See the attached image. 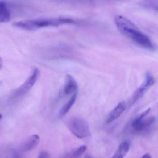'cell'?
<instances>
[{
    "label": "cell",
    "instance_id": "cell-1",
    "mask_svg": "<svg viewBox=\"0 0 158 158\" xmlns=\"http://www.w3.org/2000/svg\"><path fill=\"white\" fill-rule=\"evenodd\" d=\"M115 23L119 31L143 48L154 50L155 46L148 36L142 32L133 22L121 15H118L115 19Z\"/></svg>",
    "mask_w": 158,
    "mask_h": 158
},
{
    "label": "cell",
    "instance_id": "cell-2",
    "mask_svg": "<svg viewBox=\"0 0 158 158\" xmlns=\"http://www.w3.org/2000/svg\"><path fill=\"white\" fill-rule=\"evenodd\" d=\"M78 21L73 19L60 17L17 21L13 23L16 27L28 31H34L41 28L58 27L65 24H76Z\"/></svg>",
    "mask_w": 158,
    "mask_h": 158
},
{
    "label": "cell",
    "instance_id": "cell-3",
    "mask_svg": "<svg viewBox=\"0 0 158 158\" xmlns=\"http://www.w3.org/2000/svg\"><path fill=\"white\" fill-rule=\"evenodd\" d=\"M70 131L77 138L82 139L90 135V129L87 122L80 117H73L68 122Z\"/></svg>",
    "mask_w": 158,
    "mask_h": 158
},
{
    "label": "cell",
    "instance_id": "cell-4",
    "mask_svg": "<svg viewBox=\"0 0 158 158\" xmlns=\"http://www.w3.org/2000/svg\"><path fill=\"white\" fill-rule=\"evenodd\" d=\"M40 70L37 68H35L25 82L12 93L10 98L11 99H15L25 95L33 87L38 80Z\"/></svg>",
    "mask_w": 158,
    "mask_h": 158
},
{
    "label": "cell",
    "instance_id": "cell-5",
    "mask_svg": "<svg viewBox=\"0 0 158 158\" xmlns=\"http://www.w3.org/2000/svg\"><path fill=\"white\" fill-rule=\"evenodd\" d=\"M151 109L148 108L136 117L131 123V127L136 132L143 131L148 129L156 120L155 117L146 118L150 112Z\"/></svg>",
    "mask_w": 158,
    "mask_h": 158
},
{
    "label": "cell",
    "instance_id": "cell-6",
    "mask_svg": "<svg viewBox=\"0 0 158 158\" xmlns=\"http://www.w3.org/2000/svg\"><path fill=\"white\" fill-rule=\"evenodd\" d=\"M155 83V79L149 72L146 74L145 80L141 85V86L135 92L132 97L128 102V106H131L137 102L144 95L146 92L154 85Z\"/></svg>",
    "mask_w": 158,
    "mask_h": 158
},
{
    "label": "cell",
    "instance_id": "cell-7",
    "mask_svg": "<svg viewBox=\"0 0 158 158\" xmlns=\"http://www.w3.org/2000/svg\"><path fill=\"white\" fill-rule=\"evenodd\" d=\"M78 84L75 78L70 75L66 76L65 82L63 88V94L69 95L77 92Z\"/></svg>",
    "mask_w": 158,
    "mask_h": 158
},
{
    "label": "cell",
    "instance_id": "cell-8",
    "mask_svg": "<svg viewBox=\"0 0 158 158\" xmlns=\"http://www.w3.org/2000/svg\"><path fill=\"white\" fill-rule=\"evenodd\" d=\"M126 108V104L124 101L120 102L117 106L110 111L107 118L106 122L107 123H110L112 122L117 120L120 117L121 114L125 110Z\"/></svg>",
    "mask_w": 158,
    "mask_h": 158
},
{
    "label": "cell",
    "instance_id": "cell-9",
    "mask_svg": "<svg viewBox=\"0 0 158 158\" xmlns=\"http://www.w3.org/2000/svg\"><path fill=\"white\" fill-rule=\"evenodd\" d=\"M40 138L37 135H33L29 137L23 144L22 149L24 151H30L35 148L40 143Z\"/></svg>",
    "mask_w": 158,
    "mask_h": 158
},
{
    "label": "cell",
    "instance_id": "cell-10",
    "mask_svg": "<svg viewBox=\"0 0 158 158\" xmlns=\"http://www.w3.org/2000/svg\"><path fill=\"white\" fill-rule=\"evenodd\" d=\"M130 144L129 142L123 141L120 144L118 149L111 158H124L130 150Z\"/></svg>",
    "mask_w": 158,
    "mask_h": 158
},
{
    "label": "cell",
    "instance_id": "cell-11",
    "mask_svg": "<svg viewBox=\"0 0 158 158\" xmlns=\"http://www.w3.org/2000/svg\"><path fill=\"white\" fill-rule=\"evenodd\" d=\"M77 96V92L73 94V95L70 98V99L67 101L65 104L61 108L59 112V118H61L66 115L67 113L69 111L76 102Z\"/></svg>",
    "mask_w": 158,
    "mask_h": 158
},
{
    "label": "cell",
    "instance_id": "cell-12",
    "mask_svg": "<svg viewBox=\"0 0 158 158\" xmlns=\"http://www.w3.org/2000/svg\"><path fill=\"white\" fill-rule=\"evenodd\" d=\"M11 19L9 10L5 3L0 2V23L8 22Z\"/></svg>",
    "mask_w": 158,
    "mask_h": 158
},
{
    "label": "cell",
    "instance_id": "cell-13",
    "mask_svg": "<svg viewBox=\"0 0 158 158\" xmlns=\"http://www.w3.org/2000/svg\"><path fill=\"white\" fill-rule=\"evenodd\" d=\"M86 149H87V147L85 146H81L80 147L74 150V154H75L77 158H79L85 152Z\"/></svg>",
    "mask_w": 158,
    "mask_h": 158
},
{
    "label": "cell",
    "instance_id": "cell-14",
    "mask_svg": "<svg viewBox=\"0 0 158 158\" xmlns=\"http://www.w3.org/2000/svg\"><path fill=\"white\" fill-rule=\"evenodd\" d=\"M49 155L47 151L42 150L39 153L38 158H49Z\"/></svg>",
    "mask_w": 158,
    "mask_h": 158
},
{
    "label": "cell",
    "instance_id": "cell-15",
    "mask_svg": "<svg viewBox=\"0 0 158 158\" xmlns=\"http://www.w3.org/2000/svg\"><path fill=\"white\" fill-rule=\"evenodd\" d=\"M61 158H77L75 156L74 154V151H72L71 152H69V153H66L63 155Z\"/></svg>",
    "mask_w": 158,
    "mask_h": 158
},
{
    "label": "cell",
    "instance_id": "cell-16",
    "mask_svg": "<svg viewBox=\"0 0 158 158\" xmlns=\"http://www.w3.org/2000/svg\"><path fill=\"white\" fill-rule=\"evenodd\" d=\"M13 158H22V156H21L20 154H19V153L15 152V153H14V155H13Z\"/></svg>",
    "mask_w": 158,
    "mask_h": 158
},
{
    "label": "cell",
    "instance_id": "cell-17",
    "mask_svg": "<svg viewBox=\"0 0 158 158\" xmlns=\"http://www.w3.org/2000/svg\"><path fill=\"white\" fill-rule=\"evenodd\" d=\"M141 158H152L151 155L149 154H146L143 156Z\"/></svg>",
    "mask_w": 158,
    "mask_h": 158
},
{
    "label": "cell",
    "instance_id": "cell-18",
    "mask_svg": "<svg viewBox=\"0 0 158 158\" xmlns=\"http://www.w3.org/2000/svg\"><path fill=\"white\" fill-rule=\"evenodd\" d=\"M3 67V61L2 58L0 57V69L2 68Z\"/></svg>",
    "mask_w": 158,
    "mask_h": 158
},
{
    "label": "cell",
    "instance_id": "cell-19",
    "mask_svg": "<svg viewBox=\"0 0 158 158\" xmlns=\"http://www.w3.org/2000/svg\"><path fill=\"white\" fill-rule=\"evenodd\" d=\"M84 158H94L90 156H86Z\"/></svg>",
    "mask_w": 158,
    "mask_h": 158
},
{
    "label": "cell",
    "instance_id": "cell-20",
    "mask_svg": "<svg viewBox=\"0 0 158 158\" xmlns=\"http://www.w3.org/2000/svg\"><path fill=\"white\" fill-rule=\"evenodd\" d=\"M2 118V115L1 114H0V121L1 120Z\"/></svg>",
    "mask_w": 158,
    "mask_h": 158
}]
</instances>
